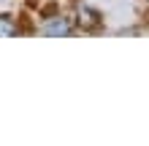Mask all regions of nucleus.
<instances>
[{"label": "nucleus", "mask_w": 149, "mask_h": 146, "mask_svg": "<svg viewBox=\"0 0 149 146\" xmlns=\"http://www.w3.org/2000/svg\"><path fill=\"white\" fill-rule=\"evenodd\" d=\"M41 33L43 35H71V22L63 19V16H57V19H52V22L43 24Z\"/></svg>", "instance_id": "f257e3e1"}, {"label": "nucleus", "mask_w": 149, "mask_h": 146, "mask_svg": "<svg viewBox=\"0 0 149 146\" xmlns=\"http://www.w3.org/2000/svg\"><path fill=\"white\" fill-rule=\"evenodd\" d=\"M19 35V24L14 16H0V38H14Z\"/></svg>", "instance_id": "7ed1b4c3"}, {"label": "nucleus", "mask_w": 149, "mask_h": 146, "mask_svg": "<svg viewBox=\"0 0 149 146\" xmlns=\"http://www.w3.org/2000/svg\"><path fill=\"white\" fill-rule=\"evenodd\" d=\"M76 19H79V24H81V27H87V30H92V27H98V24H100V16L95 14L92 8H79Z\"/></svg>", "instance_id": "f03ea898"}]
</instances>
